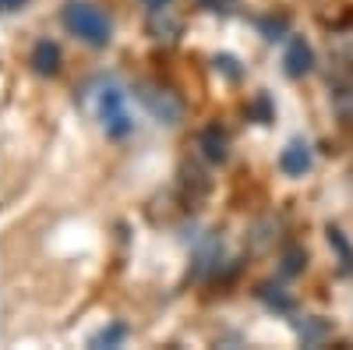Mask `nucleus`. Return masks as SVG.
Returning a JSON list of instances; mask_svg holds the SVG:
<instances>
[{"label":"nucleus","instance_id":"nucleus-1","mask_svg":"<svg viewBox=\"0 0 353 350\" xmlns=\"http://www.w3.org/2000/svg\"><path fill=\"white\" fill-rule=\"evenodd\" d=\"M64 25H68V32H74L81 43L88 46H106L110 43V18L92 8V4H68L64 8Z\"/></svg>","mask_w":353,"mask_h":350},{"label":"nucleus","instance_id":"nucleus-2","mask_svg":"<svg viewBox=\"0 0 353 350\" xmlns=\"http://www.w3.org/2000/svg\"><path fill=\"white\" fill-rule=\"evenodd\" d=\"M99 110H103V128H106V135H113V138H124V135L131 131L128 106H124V93H121V89H106V93H103Z\"/></svg>","mask_w":353,"mask_h":350},{"label":"nucleus","instance_id":"nucleus-3","mask_svg":"<svg viewBox=\"0 0 353 350\" xmlns=\"http://www.w3.org/2000/svg\"><path fill=\"white\" fill-rule=\"evenodd\" d=\"M141 103L149 106L159 121H166V124H176V121H181V113H184L181 99H176L173 93H166V89H156V85H145V89H141Z\"/></svg>","mask_w":353,"mask_h":350},{"label":"nucleus","instance_id":"nucleus-4","mask_svg":"<svg viewBox=\"0 0 353 350\" xmlns=\"http://www.w3.org/2000/svg\"><path fill=\"white\" fill-rule=\"evenodd\" d=\"M279 166H283V173H290V177H301V173L311 166V149L304 142H290L283 149V156H279Z\"/></svg>","mask_w":353,"mask_h":350},{"label":"nucleus","instance_id":"nucleus-5","mask_svg":"<svg viewBox=\"0 0 353 350\" xmlns=\"http://www.w3.org/2000/svg\"><path fill=\"white\" fill-rule=\"evenodd\" d=\"M311 64H314L311 46H307L304 39H293V43H290V50H286V75L301 78V75H307V71H311Z\"/></svg>","mask_w":353,"mask_h":350},{"label":"nucleus","instance_id":"nucleus-6","mask_svg":"<svg viewBox=\"0 0 353 350\" xmlns=\"http://www.w3.org/2000/svg\"><path fill=\"white\" fill-rule=\"evenodd\" d=\"M32 68H36L39 75H57V68H61V50H57V43H50V39L36 43V50H32Z\"/></svg>","mask_w":353,"mask_h":350},{"label":"nucleus","instance_id":"nucleus-7","mask_svg":"<svg viewBox=\"0 0 353 350\" xmlns=\"http://www.w3.org/2000/svg\"><path fill=\"white\" fill-rule=\"evenodd\" d=\"M201 149H205V156H209L212 163H223L226 159V135L219 128H209L201 135Z\"/></svg>","mask_w":353,"mask_h":350},{"label":"nucleus","instance_id":"nucleus-8","mask_svg":"<svg viewBox=\"0 0 353 350\" xmlns=\"http://www.w3.org/2000/svg\"><path fill=\"white\" fill-rule=\"evenodd\" d=\"M121 336H124V329L121 326H113V329H103L96 340H92V347H103V343H121Z\"/></svg>","mask_w":353,"mask_h":350},{"label":"nucleus","instance_id":"nucleus-9","mask_svg":"<svg viewBox=\"0 0 353 350\" xmlns=\"http://www.w3.org/2000/svg\"><path fill=\"white\" fill-rule=\"evenodd\" d=\"M25 4V0H0V8H4V11H14V8H21Z\"/></svg>","mask_w":353,"mask_h":350},{"label":"nucleus","instance_id":"nucleus-10","mask_svg":"<svg viewBox=\"0 0 353 350\" xmlns=\"http://www.w3.org/2000/svg\"><path fill=\"white\" fill-rule=\"evenodd\" d=\"M149 4H152V8H163V4H166V0H149Z\"/></svg>","mask_w":353,"mask_h":350}]
</instances>
